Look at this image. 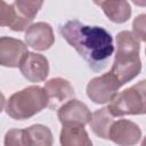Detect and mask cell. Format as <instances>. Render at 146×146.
I'll return each instance as SVG.
<instances>
[{
    "label": "cell",
    "mask_w": 146,
    "mask_h": 146,
    "mask_svg": "<svg viewBox=\"0 0 146 146\" xmlns=\"http://www.w3.org/2000/svg\"><path fill=\"white\" fill-rule=\"evenodd\" d=\"M132 33L138 38L139 41L145 42L146 40V15L141 14L139 16H137L133 19L132 23Z\"/></svg>",
    "instance_id": "ffe728a7"
},
{
    "label": "cell",
    "mask_w": 146,
    "mask_h": 146,
    "mask_svg": "<svg viewBox=\"0 0 146 146\" xmlns=\"http://www.w3.org/2000/svg\"><path fill=\"white\" fill-rule=\"evenodd\" d=\"M141 138L140 128L132 121L121 119L112 123L108 131V139L121 146H131L139 143Z\"/></svg>",
    "instance_id": "ba28073f"
},
{
    "label": "cell",
    "mask_w": 146,
    "mask_h": 146,
    "mask_svg": "<svg viewBox=\"0 0 146 146\" xmlns=\"http://www.w3.org/2000/svg\"><path fill=\"white\" fill-rule=\"evenodd\" d=\"M59 141L63 146H91L92 141L89 138L84 125L79 123H64L62 124Z\"/></svg>",
    "instance_id": "7c38bea8"
},
{
    "label": "cell",
    "mask_w": 146,
    "mask_h": 146,
    "mask_svg": "<svg viewBox=\"0 0 146 146\" xmlns=\"http://www.w3.org/2000/svg\"><path fill=\"white\" fill-rule=\"evenodd\" d=\"M43 1L44 0H15L13 5L22 16L33 21L41 9Z\"/></svg>",
    "instance_id": "ac0fdd59"
},
{
    "label": "cell",
    "mask_w": 146,
    "mask_h": 146,
    "mask_svg": "<svg viewBox=\"0 0 146 146\" xmlns=\"http://www.w3.org/2000/svg\"><path fill=\"white\" fill-rule=\"evenodd\" d=\"M25 130L26 146H51L52 133L43 124H32Z\"/></svg>",
    "instance_id": "2e32d148"
},
{
    "label": "cell",
    "mask_w": 146,
    "mask_h": 146,
    "mask_svg": "<svg viewBox=\"0 0 146 146\" xmlns=\"http://www.w3.org/2000/svg\"><path fill=\"white\" fill-rule=\"evenodd\" d=\"M48 106V97L40 86H29L13 94L6 104V113L14 120H27Z\"/></svg>",
    "instance_id": "7a4b0ae2"
},
{
    "label": "cell",
    "mask_w": 146,
    "mask_h": 146,
    "mask_svg": "<svg viewBox=\"0 0 146 146\" xmlns=\"http://www.w3.org/2000/svg\"><path fill=\"white\" fill-rule=\"evenodd\" d=\"M5 105H6V98H5L3 94L0 91V113L2 112V110H3Z\"/></svg>",
    "instance_id": "44dd1931"
},
{
    "label": "cell",
    "mask_w": 146,
    "mask_h": 146,
    "mask_svg": "<svg viewBox=\"0 0 146 146\" xmlns=\"http://www.w3.org/2000/svg\"><path fill=\"white\" fill-rule=\"evenodd\" d=\"M115 116L108 111L107 107H103L100 110H97L91 114L89 125L92 130V132L103 139H108V131L114 122Z\"/></svg>",
    "instance_id": "9a60e30c"
},
{
    "label": "cell",
    "mask_w": 146,
    "mask_h": 146,
    "mask_svg": "<svg viewBox=\"0 0 146 146\" xmlns=\"http://www.w3.org/2000/svg\"><path fill=\"white\" fill-rule=\"evenodd\" d=\"M32 21L22 16L14 5H8L5 0H0V26L9 27L15 32L25 31Z\"/></svg>",
    "instance_id": "4fadbf2b"
},
{
    "label": "cell",
    "mask_w": 146,
    "mask_h": 146,
    "mask_svg": "<svg viewBox=\"0 0 146 146\" xmlns=\"http://www.w3.org/2000/svg\"><path fill=\"white\" fill-rule=\"evenodd\" d=\"M119 86L116 79L108 72L91 79L87 84V96L96 104H106L117 94Z\"/></svg>",
    "instance_id": "277c9868"
},
{
    "label": "cell",
    "mask_w": 146,
    "mask_h": 146,
    "mask_svg": "<svg viewBox=\"0 0 146 146\" xmlns=\"http://www.w3.org/2000/svg\"><path fill=\"white\" fill-rule=\"evenodd\" d=\"M27 54V46L11 36H0V65L5 67H19Z\"/></svg>",
    "instance_id": "30bf717a"
},
{
    "label": "cell",
    "mask_w": 146,
    "mask_h": 146,
    "mask_svg": "<svg viewBox=\"0 0 146 146\" xmlns=\"http://www.w3.org/2000/svg\"><path fill=\"white\" fill-rule=\"evenodd\" d=\"M25 44L34 50L43 51L49 49L55 42L54 31L50 24L38 22L31 24L25 30Z\"/></svg>",
    "instance_id": "9c48e42d"
},
{
    "label": "cell",
    "mask_w": 146,
    "mask_h": 146,
    "mask_svg": "<svg viewBox=\"0 0 146 146\" xmlns=\"http://www.w3.org/2000/svg\"><path fill=\"white\" fill-rule=\"evenodd\" d=\"M57 116L62 124L79 123V124L86 125L90 121L91 112L89 111L88 106L84 103L75 98H72L58 107Z\"/></svg>",
    "instance_id": "8fae6325"
},
{
    "label": "cell",
    "mask_w": 146,
    "mask_h": 146,
    "mask_svg": "<svg viewBox=\"0 0 146 146\" xmlns=\"http://www.w3.org/2000/svg\"><path fill=\"white\" fill-rule=\"evenodd\" d=\"M141 71L139 55H115L110 73L116 79L120 87L133 80Z\"/></svg>",
    "instance_id": "5b68a950"
},
{
    "label": "cell",
    "mask_w": 146,
    "mask_h": 146,
    "mask_svg": "<svg viewBox=\"0 0 146 146\" xmlns=\"http://www.w3.org/2000/svg\"><path fill=\"white\" fill-rule=\"evenodd\" d=\"M6 146H26V137L24 129H11L5 135Z\"/></svg>",
    "instance_id": "d6986e66"
},
{
    "label": "cell",
    "mask_w": 146,
    "mask_h": 146,
    "mask_svg": "<svg viewBox=\"0 0 146 146\" xmlns=\"http://www.w3.org/2000/svg\"><path fill=\"white\" fill-rule=\"evenodd\" d=\"M145 80L116 94L107 108L114 116L143 115L146 112V86Z\"/></svg>",
    "instance_id": "3957f363"
},
{
    "label": "cell",
    "mask_w": 146,
    "mask_h": 146,
    "mask_svg": "<svg viewBox=\"0 0 146 146\" xmlns=\"http://www.w3.org/2000/svg\"><path fill=\"white\" fill-rule=\"evenodd\" d=\"M63 39L73 47L94 72H100L114 52L111 33L102 26L86 25L78 19H70L59 25Z\"/></svg>",
    "instance_id": "6da1fadb"
},
{
    "label": "cell",
    "mask_w": 146,
    "mask_h": 146,
    "mask_svg": "<svg viewBox=\"0 0 146 146\" xmlns=\"http://www.w3.org/2000/svg\"><path fill=\"white\" fill-rule=\"evenodd\" d=\"M100 7L106 17L116 24L125 23L131 16V7L127 0H106Z\"/></svg>",
    "instance_id": "5bb4252c"
},
{
    "label": "cell",
    "mask_w": 146,
    "mask_h": 146,
    "mask_svg": "<svg viewBox=\"0 0 146 146\" xmlns=\"http://www.w3.org/2000/svg\"><path fill=\"white\" fill-rule=\"evenodd\" d=\"M135 5L139 6V7H145L146 6V0H131Z\"/></svg>",
    "instance_id": "7402d4cb"
},
{
    "label": "cell",
    "mask_w": 146,
    "mask_h": 146,
    "mask_svg": "<svg viewBox=\"0 0 146 146\" xmlns=\"http://www.w3.org/2000/svg\"><path fill=\"white\" fill-rule=\"evenodd\" d=\"M43 89L48 97V106L50 110L55 111L58 110L60 105L65 102L74 98V88L72 87L71 82L63 78H52L48 80Z\"/></svg>",
    "instance_id": "52a82bcc"
},
{
    "label": "cell",
    "mask_w": 146,
    "mask_h": 146,
    "mask_svg": "<svg viewBox=\"0 0 146 146\" xmlns=\"http://www.w3.org/2000/svg\"><path fill=\"white\" fill-rule=\"evenodd\" d=\"M115 55H139L140 42L130 31H121L115 36Z\"/></svg>",
    "instance_id": "e0dca14e"
},
{
    "label": "cell",
    "mask_w": 146,
    "mask_h": 146,
    "mask_svg": "<svg viewBox=\"0 0 146 146\" xmlns=\"http://www.w3.org/2000/svg\"><path fill=\"white\" fill-rule=\"evenodd\" d=\"M92 1H94V3H96L97 6H100V5H102L104 1H106V0H92Z\"/></svg>",
    "instance_id": "603a6c76"
},
{
    "label": "cell",
    "mask_w": 146,
    "mask_h": 146,
    "mask_svg": "<svg viewBox=\"0 0 146 146\" xmlns=\"http://www.w3.org/2000/svg\"><path fill=\"white\" fill-rule=\"evenodd\" d=\"M19 70L30 82H42L49 74V62L41 54L27 51L19 64Z\"/></svg>",
    "instance_id": "8992f818"
}]
</instances>
